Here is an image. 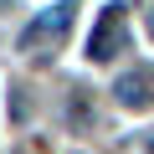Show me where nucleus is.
Here are the masks:
<instances>
[{
  "label": "nucleus",
  "mask_w": 154,
  "mask_h": 154,
  "mask_svg": "<svg viewBox=\"0 0 154 154\" xmlns=\"http://www.w3.org/2000/svg\"><path fill=\"white\" fill-rule=\"evenodd\" d=\"M72 21H77V0H57L51 11H41V16L16 36V46H21V51H31V57H41L46 46H57V41L72 31Z\"/></svg>",
  "instance_id": "nucleus-1"
},
{
  "label": "nucleus",
  "mask_w": 154,
  "mask_h": 154,
  "mask_svg": "<svg viewBox=\"0 0 154 154\" xmlns=\"http://www.w3.org/2000/svg\"><path fill=\"white\" fill-rule=\"evenodd\" d=\"M123 51V5H103L88 36V62H113Z\"/></svg>",
  "instance_id": "nucleus-2"
},
{
  "label": "nucleus",
  "mask_w": 154,
  "mask_h": 154,
  "mask_svg": "<svg viewBox=\"0 0 154 154\" xmlns=\"http://www.w3.org/2000/svg\"><path fill=\"white\" fill-rule=\"evenodd\" d=\"M113 93H118V103L134 108V113L154 108V67H134V72H123L118 82H113Z\"/></svg>",
  "instance_id": "nucleus-3"
},
{
  "label": "nucleus",
  "mask_w": 154,
  "mask_h": 154,
  "mask_svg": "<svg viewBox=\"0 0 154 154\" xmlns=\"http://www.w3.org/2000/svg\"><path fill=\"white\" fill-rule=\"evenodd\" d=\"M144 154H154V128H149V139H144Z\"/></svg>",
  "instance_id": "nucleus-4"
},
{
  "label": "nucleus",
  "mask_w": 154,
  "mask_h": 154,
  "mask_svg": "<svg viewBox=\"0 0 154 154\" xmlns=\"http://www.w3.org/2000/svg\"><path fill=\"white\" fill-rule=\"evenodd\" d=\"M149 31H154V11H149Z\"/></svg>",
  "instance_id": "nucleus-5"
}]
</instances>
